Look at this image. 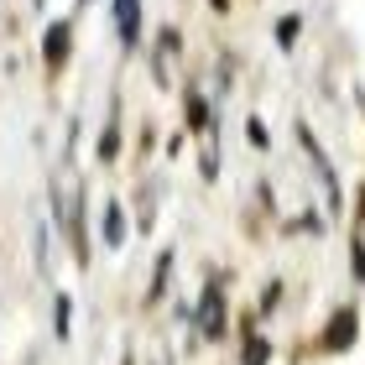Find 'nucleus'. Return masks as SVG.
Here are the masks:
<instances>
[{
  "label": "nucleus",
  "mask_w": 365,
  "mask_h": 365,
  "mask_svg": "<svg viewBox=\"0 0 365 365\" xmlns=\"http://www.w3.org/2000/svg\"><path fill=\"white\" fill-rule=\"evenodd\" d=\"M115 21H120L125 42H136V0H115Z\"/></svg>",
  "instance_id": "1"
},
{
  "label": "nucleus",
  "mask_w": 365,
  "mask_h": 365,
  "mask_svg": "<svg viewBox=\"0 0 365 365\" xmlns=\"http://www.w3.org/2000/svg\"><path fill=\"white\" fill-rule=\"evenodd\" d=\"M63 53H68V26H53L47 31V58L63 63Z\"/></svg>",
  "instance_id": "2"
},
{
  "label": "nucleus",
  "mask_w": 365,
  "mask_h": 365,
  "mask_svg": "<svg viewBox=\"0 0 365 365\" xmlns=\"http://www.w3.org/2000/svg\"><path fill=\"white\" fill-rule=\"evenodd\" d=\"M120 235H125V220H120V209L110 204V209H105V240H110V245H120Z\"/></svg>",
  "instance_id": "3"
},
{
  "label": "nucleus",
  "mask_w": 365,
  "mask_h": 365,
  "mask_svg": "<svg viewBox=\"0 0 365 365\" xmlns=\"http://www.w3.org/2000/svg\"><path fill=\"white\" fill-rule=\"evenodd\" d=\"M204 334H220V297H204Z\"/></svg>",
  "instance_id": "4"
},
{
  "label": "nucleus",
  "mask_w": 365,
  "mask_h": 365,
  "mask_svg": "<svg viewBox=\"0 0 365 365\" xmlns=\"http://www.w3.org/2000/svg\"><path fill=\"white\" fill-rule=\"evenodd\" d=\"M344 334H355V319H339V324H334V339H329V344L339 350V344H344Z\"/></svg>",
  "instance_id": "5"
},
{
  "label": "nucleus",
  "mask_w": 365,
  "mask_h": 365,
  "mask_svg": "<svg viewBox=\"0 0 365 365\" xmlns=\"http://www.w3.org/2000/svg\"><path fill=\"white\" fill-rule=\"evenodd\" d=\"M53 319H58V334H68V297H58V308H53Z\"/></svg>",
  "instance_id": "6"
},
{
  "label": "nucleus",
  "mask_w": 365,
  "mask_h": 365,
  "mask_svg": "<svg viewBox=\"0 0 365 365\" xmlns=\"http://www.w3.org/2000/svg\"><path fill=\"white\" fill-rule=\"evenodd\" d=\"M267 360V344H251V350H245V365H261Z\"/></svg>",
  "instance_id": "7"
}]
</instances>
